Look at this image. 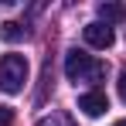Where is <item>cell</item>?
<instances>
[{"label": "cell", "instance_id": "3", "mask_svg": "<svg viewBox=\"0 0 126 126\" xmlns=\"http://www.w3.org/2000/svg\"><path fill=\"white\" fill-rule=\"evenodd\" d=\"M85 44H92V48H99V51H106V48H112V41H116V31L109 27V24L102 21H92V24H85Z\"/></svg>", "mask_w": 126, "mask_h": 126}, {"label": "cell", "instance_id": "9", "mask_svg": "<svg viewBox=\"0 0 126 126\" xmlns=\"http://www.w3.org/2000/svg\"><path fill=\"white\" fill-rule=\"evenodd\" d=\"M112 126H126V119H116V123H112Z\"/></svg>", "mask_w": 126, "mask_h": 126}, {"label": "cell", "instance_id": "1", "mask_svg": "<svg viewBox=\"0 0 126 126\" xmlns=\"http://www.w3.org/2000/svg\"><path fill=\"white\" fill-rule=\"evenodd\" d=\"M65 75H68V82H99L106 79V65L95 62L92 55H85L79 48H72L68 55H65Z\"/></svg>", "mask_w": 126, "mask_h": 126}, {"label": "cell", "instance_id": "5", "mask_svg": "<svg viewBox=\"0 0 126 126\" xmlns=\"http://www.w3.org/2000/svg\"><path fill=\"white\" fill-rule=\"evenodd\" d=\"M99 17H102V24H119L126 21V7L123 3H99Z\"/></svg>", "mask_w": 126, "mask_h": 126}, {"label": "cell", "instance_id": "8", "mask_svg": "<svg viewBox=\"0 0 126 126\" xmlns=\"http://www.w3.org/2000/svg\"><path fill=\"white\" fill-rule=\"evenodd\" d=\"M119 99H123V102H126V72H123V75H119Z\"/></svg>", "mask_w": 126, "mask_h": 126}, {"label": "cell", "instance_id": "2", "mask_svg": "<svg viewBox=\"0 0 126 126\" xmlns=\"http://www.w3.org/2000/svg\"><path fill=\"white\" fill-rule=\"evenodd\" d=\"M27 72H31V65H27L24 55H3L0 58V92H7V95L24 92Z\"/></svg>", "mask_w": 126, "mask_h": 126}, {"label": "cell", "instance_id": "7", "mask_svg": "<svg viewBox=\"0 0 126 126\" xmlns=\"http://www.w3.org/2000/svg\"><path fill=\"white\" fill-rule=\"evenodd\" d=\"M14 123V109L10 106H0V126H10Z\"/></svg>", "mask_w": 126, "mask_h": 126}, {"label": "cell", "instance_id": "6", "mask_svg": "<svg viewBox=\"0 0 126 126\" xmlns=\"http://www.w3.org/2000/svg\"><path fill=\"white\" fill-rule=\"evenodd\" d=\"M24 34H27V27H24V24H17V21H3L0 24V38H3V41H21Z\"/></svg>", "mask_w": 126, "mask_h": 126}, {"label": "cell", "instance_id": "4", "mask_svg": "<svg viewBox=\"0 0 126 126\" xmlns=\"http://www.w3.org/2000/svg\"><path fill=\"white\" fill-rule=\"evenodd\" d=\"M79 109H82L85 116H102L106 109H109V99H106V92H99V89H92V92H85V95H79Z\"/></svg>", "mask_w": 126, "mask_h": 126}]
</instances>
